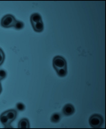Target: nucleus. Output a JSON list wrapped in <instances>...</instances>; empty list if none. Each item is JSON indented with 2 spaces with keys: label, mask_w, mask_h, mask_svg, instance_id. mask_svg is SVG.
Segmentation results:
<instances>
[{
  "label": "nucleus",
  "mask_w": 106,
  "mask_h": 129,
  "mask_svg": "<svg viewBox=\"0 0 106 129\" xmlns=\"http://www.w3.org/2000/svg\"><path fill=\"white\" fill-rule=\"evenodd\" d=\"M18 127L19 128H30V124L29 120L26 118L22 119L19 122Z\"/></svg>",
  "instance_id": "6e6552de"
},
{
  "label": "nucleus",
  "mask_w": 106,
  "mask_h": 129,
  "mask_svg": "<svg viewBox=\"0 0 106 129\" xmlns=\"http://www.w3.org/2000/svg\"><path fill=\"white\" fill-rule=\"evenodd\" d=\"M5 59V54L2 50L0 48V66L3 63Z\"/></svg>",
  "instance_id": "f8f14e48"
},
{
  "label": "nucleus",
  "mask_w": 106,
  "mask_h": 129,
  "mask_svg": "<svg viewBox=\"0 0 106 129\" xmlns=\"http://www.w3.org/2000/svg\"><path fill=\"white\" fill-rule=\"evenodd\" d=\"M7 76V73L6 71L3 70H0V82L1 81L6 78Z\"/></svg>",
  "instance_id": "ddd939ff"
},
{
  "label": "nucleus",
  "mask_w": 106,
  "mask_h": 129,
  "mask_svg": "<svg viewBox=\"0 0 106 129\" xmlns=\"http://www.w3.org/2000/svg\"><path fill=\"white\" fill-rule=\"evenodd\" d=\"M53 66L60 77H64L67 75V62L63 57L59 55L55 57L53 59Z\"/></svg>",
  "instance_id": "f257e3e1"
},
{
  "label": "nucleus",
  "mask_w": 106,
  "mask_h": 129,
  "mask_svg": "<svg viewBox=\"0 0 106 129\" xmlns=\"http://www.w3.org/2000/svg\"><path fill=\"white\" fill-rule=\"evenodd\" d=\"M11 123L16 119L17 112L15 110H9L4 112Z\"/></svg>",
  "instance_id": "423d86ee"
},
{
  "label": "nucleus",
  "mask_w": 106,
  "mask_h": 129,
  "mask_svg": "<svg viewBox=\"0 0 106 129\" xmlns=\"http://www.w3.org/2000/svg\"><path fill=\"white\" fill-rule=\"evenodd\" d=\"M1 91H2V86H1V84L0 83V93H1Z\"/></svg>",
  "instance_id": "4468645a"
},
{
  "label": "nucleus",
  "mask_w": 106,
  "mask_h": 129,
  "mask_svg": "<svg viewBox=\"0 0 106 129\" xmlns=\"http://www.w3.org/2000/svg\"><path fill=\"white\" fill-rule=\"evenodd\" d=\"M24 27V24L22 22L17 20L13 27H14L16 29L19 30L23 28Z\"/></svg>",
  "instance_id": "9d476101"
},
{
  "label": "nucleus",
  "mask_w": 106,
  "mask_h": 129,
  "mask_svg": "<svg viewBox=\"0 0 106 129\" xmlns=\"http://www.w3.org/2000/svg\"><path fill=\"white\" fill-rule=\"evenodd\" d=\"M104 119L100 115L95 114L92 115L89 119V123L93 128H99L102 126Z\"/></svg>",
  "instance_id": "7ed1b4c3"
},
{
  "label": "nucleus",
  "mask_w": 106,
  "mask_h": 129,
  "mask_svg": "<svg viewBox=\"0 0 106 129\" xmlns=\"http://www.w3.org/2000/svg\"><path fill=\"white\" fill-rule=\"evenodd\" d=\"M75 111V108L73 105L71 104H67L63 108V113L66 116H70L73 115Z\"/></svg>",
  "instance_id": "39448f33"
},
{
  "label": "nucleus",
  "mask_w": 106,
  "mask_h": 129,
  "mask_svg": "<svg viewBox=\"0 0 106 129\" xmlns=\"http://www.w3.org/2000/svg\"><path fill=\"white\" fill-rule=\"evenodd\" d=\"M0 121L6 128L11 127L10 126L11 122L8 119L5 113L4 112L0 116Z\"/></svg>",
  "instance_id": "0eeeda50"
},
{
  "label": "nucleus",
  "mask_w": 106,
  "mask_h": 129,
  "mask_svg": "<svg viewBox=\"0 0 106 129\" xmlns=\"http://www.w3.org/2000/svg\"><path fill=\"white\" fill-rule=\"evenodd\" d=\"M16 107L17 111H22L25 109V107L24 104H22L21 103H19L17 104Z\"/></svg>",
  "instance_id": "9b49d317"
},
{
  "label": "nucleus",
  "mask_w": 106,
  "mask_h": 129,
  "mask_svg": "<svg viewBox=\"0 0 106 129\" xmlns=\"http://www.w3.org/2000/svg\"><path fill=\"white\" fill-rule=\"evenodd\" d=\"M30 22L34 30L37 32H41L44 30V24L42 17L38 13H35L30 17Z\"/></svg>",
  "instance_id": "f03ea898"
},
{
  "label": "nucleus",
  "mask_w": 106,
  "mask_h": 129,
  "mask_svg": "<svg viewBox=\"0 0 106 129\" xmlns=\"http://www.w3.org/2000/svg\"><path fill=\"white\" fill-rule=\"evenodd\" d=\"M17 20L12 15H6L3 17L1 20V24L2 27L6 28L14 27Z\"/></svg>",
  "instance_id": "20e7f679"
},
{
  "label": "nucleus",
  "mask_w": 106,
  "mask_h": 129,
  "mask_svg": "<svg viewBox=\"0 0 106 129\" xmlns=\"http://www.w3.org/2000/svg\"><path fill=\"white\" fill-rule=\"evenodd\" d=\"M61 118V116L60 114L56 113L53 114L51 117V121L54 123H57L59 122Z\"/></svg>",
  "instance_id": "1a4fd4ad"
}]
</instances>
